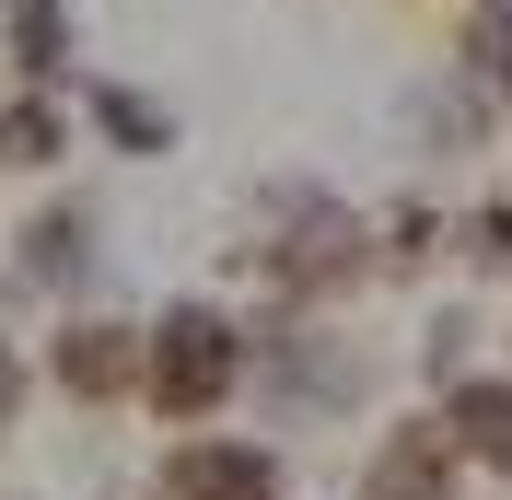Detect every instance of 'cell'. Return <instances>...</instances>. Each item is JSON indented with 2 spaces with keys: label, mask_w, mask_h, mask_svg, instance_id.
Instances as JSON below:
<instances>
[{
  "label": "cell",
  "mask_w": 512,
  "mask_h": 500,
  "mask_svg": "<svg viewBox=\"0 0 512 500\" xmlns=\"http://www.w3.org/2000/svg\"><path fill=\"white\" fill-rule=\"evenodd\" d=\"M373 500H454V431H396L373 454Z\"/></svg>",
  "instance_id": "obj_4"
},
{
  "label": "cell",
  "mask_w": 512,
  "mask_h": 500,
  "mask_svg": "<svg viewBox=\"0 0 512 500\" xmlns=\"http://www.w3.org/2000/svg\"><path fill=\"white\" fill-rule=\"evenodd\" d=\"M82 245H94V233H82V210H47V221L24 233V280H47V291L82 280Z\"/></svg>",
  "instance_id": "obj_6"
},
{
  "label": "cell",
  "mask_w": 512,
  "mask_h": 500,
  "mask_svg": "<svg viewBox=\"0 0 512 500\" xmlns=\"http://www.w3.org/2000/svg\"><path fill=\"white\" fill-rule=\"evenodd\" d=\"M163 500H280V466L256 442H175L163 454Z\"/></svg>",
  "instance_id": "obj_2"
},
{
  "label": "cell",
  "mask_w": 512,
  "mask_h": 500,
  "mask_svg": "<svg viewBox=\"0 0 512 500\" xmlns=\"http://www.w3.org/2000/svg\"><path fill=\"white\" fill-rule=\"evenodd\" d=\"M233 373H245V338H233L210 303H175L140 338V396L163 407V419H210V407L233 396Z\"/></svg>",
  "instance_id": "obj_1"
},
{
  "label": "cell",
  "mask_w": 512,
  "mask_h": 500,
  "mask_svg": "<svg viewBox=\"0 0 512 500\" xmlns=\"http://www.w3.org/2000/svg\"><path fill=\"white\" fill-rule=\"evenodd\" d=\"M94 117L117 128L128 152H163V105H140V94H94Z\"/></svg>",
  "instance_id": "obj_9"
},
{
  "label": "cell",
  "mask_w": 512,
  "mask_h": 500,
  "mask_svg": "<svg viewBox=\"0 0 512 500\" xmlns=\"http://www.w3.org/2000/svg\"><path fill=\"white\" fill-rule=\"evenodd\" d=\"M454 454L512 466V384H454Z\"/></svg>",
  "instance_id": "obj_5"
},
{
  "label": "cell",
  "mask_w": 512,
  "mask_h": 500,
  "mask_svg": "<svg viewBox=\"0 0 512 500\" xmlns=\"http://www.w3.org/2000/svg\"><path fill=\"white\" fill-rule=\"evenodd\" d=\"M478 59H489V82L512 94V12H501V24H478Z\"/></svg>",
  "instance_id": "obj_10"
},
{
  "label": "cell",
  "mask_w": 512,
  "mask_h": 500,
  "mask_svg": "<svg viewBox=\"0 0 512 500\" xmlns=\"http://www.w3.org/2000/svg\"><path fill=\"white\" fill-rule=\"evenodd\" d=\"M59 384L82 407L128 396V384H140V338H128V326H70V338H59Z\"/></svg>",
  "instance_id": "obj_3"
},
{
  "label": "cell",
  "mask_w": 512,
  "mask_h": 500,
  "mask_svg": "<svg viewBox=\"0 0 512 500\" xmlns=\"http://www.w3.org/2000/svg\"><path fill=\"white\" fill-rule=\"evenodd\" d=\"M59 47H70L59 0H12V59H24V70H59Z\"/></svg>",
  "instance_id": "obj_7"
},
{
  "label": "cell",
  "mask_w": 512,
  "mask_h": 500,
  "mask_svg": "<svg viewBox=\"0 0 512 500\" xmlns=\"http://www.w3.org/2000/svg\"><path fill=\"white\" fill-rule=\"evenodd\" d=\"M59 152V117H47V105H12V117H0V163H47Z\"/></svg>",
  "instance_id": "obj_8"
}]
</instances>
